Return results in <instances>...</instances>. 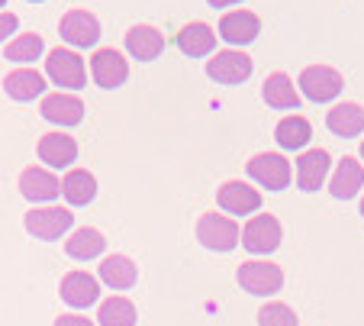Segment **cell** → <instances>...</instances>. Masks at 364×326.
<instances>
[{
  "mask_svg": "<svg viewBox=\"0 0 364 326\" xmlns=\"http://www.w3.org/2000/svg\"><path fill=\"white\" fill-rule=\"evenodd\" d=\"M46 71L52 78V84L68 90H81L84 81H87V68H84V58L71 49H52L48 52Z\"/></svg>",
  "mask_w": 364,
  "mask_h": 326,
  "instance_id": "5",
  "label": "cell"
},
{
  "mask_svg": "<svg viewBox=\"0 0 364 326\" xmlns=\"http://www.w3.org/2000/svg\"><path fill=\"white\" fill-rule=\"evenodd\" d=\"M39 113L55 126H77L84 120V104L81 98H71V94H52V98H42Z\"/></svg>",
  "mask_w": 364,
  "mask_h": 326,
  "instance_id": "17",
  "label": "cell"
},
{
  "mask_svg": "<svg viewBox=\"0 0 364 326\" xmlns=\"http://www.w3.org/2000/svg\"><path fill=\"white\" fill-rule=\"evenodd\" d=\"M39 159L52 168H68L75 165L77 159V142L68 136V132H48V136L39 139V146H36Z\"/></svg>",
  "mask_w": 364,
  "mask_h": 326,
  "instance_id": "15",
  "label": "cell"
},
{
  "mask_svg": "<svg viewBox=\"0 0 364 326\" xmlns=\"http://www.w3.org/2000/svg\"><path fill=\"white\" fill-rule=\"evenodd\" d=\"M206 75L220 84H242L252 75V58L245 52H216L213 62H206Z\"/></svg>",
  "mask_w": 364,
  "mask_h": 326,
  "instance_id": "9",
  "label": "cell"
},
{
  "mask_svg": "<svg viewBox=\"0 0 364 326\" xmlns=\"http://www.w3.org/2000/svg\"><path fill=\"white\" fill-rule=\"evenodd\" d=\"M139 278V268L132 258L126 256H107L100 265V281L107 288H113V291H129L132 285H136Z\"/></svg>",
  "mask_w": 364,
  "mask_h": 326,
  "instance_id": "22",
  "label": "cell"
},
{
  "mask_svg": "<svg viewBox=\"0 0 364 326\" xmlns=\"http://www.w3.org/2000/svg\"><path fill=\"white\" fill-rule=\"evenodd\" d=\"M294 168H296V184H300V191L313 194V191L323 188L326 174H329V152L309 149V152H303L300 159L294 162Z\"/></svg>",
  "mask_w": 364,
  "mask_h": 326,
  "instance_id": "12",
  "label": "cell"
},
{
  "mask_svg": "<svg viewBox=\"0 0 364 326\" xmlns=\"http://www.w3.org/2000/svg\"><path fill=\"white\" fill-rule=\"evenodd\" d=\"M97 320H100V326H136V307L126 298H110L100 304Z\"/></svg>",
  "mask_w": 364,
  "mask_h": 326,
  "instance_id": "28",
  "label": "cell"
},
{
  "mask_svg": "<svg viewBox=\"0 0 364 326\" xmlns=\"http://www.w3.org/2000/svg\"><path fill=\"white\" fill-rule=\"evenodd\" d=\"M210 7H216V10H223V7H232V4H242V0H206Z\"/></svg>",
  "mask_w": 364,
  "mask_h": 326,
  "instance_id": "33",
  "label": "cell"
},
{
  "mask_svg": "<svg viewBox=\"0 0 364 326\" xmlns=\"http://www.w3.org/2000/svg\"><path fill=\"white\" fill-rule=\"evenodd\" d=\"M4 4H7V0H0V7H4Z\"/></svg>",
  "mask_w": 364,
  "mask_h": 326,
  "instance_id": "37",
  "label": "cell"
},
{
  "mask_svg": "<svg viewBox=\"0 0 364 326\" xmlns=\"http://www.w3.org/2000/svg\"><path fill=\"white\" fill-rule=\"evenodd\" d=\"M239 285L248 294L268 298L284 288V268L274 262H242L239 265Z\"/></svg>",
  "mask_w": 364,
  "mask_h": 326,
  "instance_id": "4",
  "label": "cell"
},
{
  "mask_svg": "<svg viewBox=\"0 0 364 326\" xmlns=\"http://www.w3.org/2000/svg\"><path fill=\"white\" fill-rule=\"evenodd\" d=\"M361 159H364V142H361Z\"/></svg>",
  "mask_w": 364,
  "mask_h": 326,
  "instance_id": "34",
  "label": "cell"
},
{
  "mask_svg": "<svg viewBox=\"0 0 364 326\" xmlns=\"http://www.w3.org/2000/svg\"><path fill=\"white\" fill-rule=\"evenodd\" d=\"M361 216H364V201H361Z\"/></svg>",
  "mask_w": 364,
  "mask_h": 326,
  "instance_id": "36",
  "label": "cell"
},
{
  "mask_svg": "<svg viewBox=\"0 0 364 326\" xmlns=\"http://www.w3.org/2000/svg\"><path fill=\"white\" fill-rule=\"evenodd\" d=\"M75 216L68 207H36L26 214V233L42 243H52V239H62L71 229Z\"/></svg>",
  "mask_w": 364,
  "mask_h": 326,
  "instance_id": "2",
  "label": "cell"
},
{
  "mask_svg": "<svg viewBox=\"0 0 364 326\" xmlns=\"http://www.w3.org/2000/svg\"><path fill=\"white\" fill-rule=\"evenodd\" d=\"M90 75H94V81L100 84V88L113 90L129 78V65H126V58L119 56L117 49H100L90 58Z\"/></svg>",
  "mask_w": 364,
  "mask_h": 326,
  "instance_id": "11",
  "label": "cell"
},
{
  "mask_svg": "<svg viewBox=\"0 0 364 326\" xmlns=\"http://www.w3.org/2000/svg\"><path fill=\"white\" fill-rule=\"evenodd\" d=\"M239 239L252 256H271V252H277V246H281V220L271 214L252 216V220L245 223V229L239 233Z\"/></svg>",
  "mask_w": 364,
  "mask_h": 326,
  "instance_id": "1",
  "label": "cell"
},
{
  "mask_svg": "<svg viewBox=\"0 0 364 326\" xmlns=\"http://www.w3.org/2000/svg\"><path fill=\"white\" fill-rule=\"evenodd\" d=\"M239 233L242 229L235 226V220L223 214H203L197 220V239L213 252H232L239 246Z\"/></svg>",
  "mask_w": 364,
  "mask_h": 326,
  "instance_id": "3",
  "label": "cell"
},
{
  "mask_svg": "<svg viewBox=\"0 0 364 326\" xmlns=\"http://www.w3.org/2000/svg\"><path fill=\"white\" fill-rule=\"evenodd\" d=\"M262 94H264V104L274 107V110H294L300 104V90L294 88V81L284 71H274V75L264 78Z\"/></svg>",
  "mask_w": 364,
  "mask_h": 326,
  "instance_id": "24",
  "label": "cell"
},
{
  "mask_svg": "<svg viewBox=\"0 0 364 326\" xmlns=\"http://www.w3.org/2000/svg\"><path fill=\"white\" fill-rule=\"evenodd\" d=\"M16 26H20V23H16L14 14H0V42L7 39V36H14Z\"/></svg>",
  "mask_w": 364,
  "mask_h": 326,
  "instance_id": "31",
  "label": "cell"
},
{
  "mask_svg": "<svg viewBox=\"0 0 364 326\" xmlns=\"http://www.w3.org/2000/svg\"><path fill=\"white\" fill-rule=\"evenodd\" d=\"M55 326H94L87 317H81V313H65V317L55 320Z\"/></svg>",
  "mask_w": 364,
  "mask_h": 326,
  "instance_id": "32",
  "label": "cell"
},
{
  "mask_svg": "<svg viewBox=\"0 0 364 326\" xmlns=\"http://www.w3.org/2000/svg\"><path fill=\"white\" fill-rule=\"evenodd\" d=\"M126 49L136 62H155L165 52V36L155 26H132L126 33Z\"/></svg>",
  "mask_w": 364,
  "mask_h": 326,
  "instance_id": "16",
  "label": "cell"
},
{
  "mask_svg": "<svg viewBox=\"0 0 364 326\" xmlns=\"http://www.w3.org/2000/svg\"><path fill=\"white\" fill-rule=\"evenodd\" d=\"M20 191L26 201L46 204V201H55V197L62 194V181H58L52 172H46V168H26V172L20 174Z\"/></svg>",
  "mask_w": 364,
  "mask_h": 326,
  "instance_id": "14",
  "label": "cell"
},
{
  "mask_svg": "<svg viewBox=\"0 0 364 326\" xmlns=\"http://www.w3.org/2000/svg\"><path fill=\"white\" fill-rule=\"evenodd\" d=\"M58 33H62V39L68 42V46L90 49V46H97V39H100V20H97L94 14H87V10H71V14L62 16Z\"/></svg>",
  "mask_w": 364,
  "mask_h": 326,
  "instance_id": "8",
  "label": "cell"
},
{
  "mask_svg": "<svg viewBox=\"0 0 364 326\" xmlns=\"http://www.w3.org/2000/svg\"><path fill=\"white\" fill-rule=\"evenodd\" d=\"M258 33H262V23L252 10H232L220 20V36L229 46H248L258 39Z\"/></svg>",
  "mask_w": 364,
  "mask_h": 326,
  "instance_id": "13",
  "label": "cell"
},
{
  "mask_svg": "<svg viewBox=\"0 0 364 326\" xmlns=\"http://www.w3.org/2000/svg\"><path fill=\"white\" fill-rule=\"evenodd\" d=\"M7 62H16V65H29L42 56V36L36 33H26V36H16L14 42L7 46Z\"/></svg>",
  "mask_w": 364,
  "mask_h": 326,
  "instance_id": "29",
  "label": "cell"
},
{
  "mask_svg": "<svg viewBox=\"0 0 364 326\" xmlns=\"http://www.w3.org/2000/svg\"><path fill=\"white\" fill-rule=\"evenodd\" d=\"M361 188H364V165L358 159H351V155H345V159L336 165V174H332V184H329L332 197L351 201Z\"/></svg>",
  "mask_w": 364,
  "mask_h": 326,
  "instance_id": "19",
  "label": "cell"
},
{
  "mask_svg": "<svg viewBox=\"0 0 364 326\" xmlns=\"http://www.w3.org/2000/svg\"><path fill=\"white\" fill-rule=\"evenodd\" d=\"M103 246H107V239H103L100 229L81 226L77 233H71V239L65 243V252H68L71 258H77V262H87V258H97V256H100Z\"/></svg>",
  "mask_w": 364,
  "mask_h": 326,
  "instance_id": "26",
  "label": "cell"
},
{
  "mask_svg": "<svg viewBox=\"0 0 364 326\" xmlns=\"http://www.w3.org/2000/svg\"><path fill=\"white\" fill-rule=\"evenodd\" d=\"M245 168H248V174H252V178L258 181L264 191H284L290 184V178H294V165H290L284 155H277V152L255 155Z\"/></svg>",
  "mask_w": 364,
  "mask_h": 326,
  "instance_id": "6",
  "label": "cell"
},
{
  "mask_svg": "<svg viewBox=\"0 0 364 326\" xmlns=\"http://www.w3.org/2000/svg\"><path fill=\"white\" fill-rule=\"evenodd\" d=\"M4 90H7L14 100H36L46 94V78L39 75V71H33L29 65H23V68L10 71L7 78H4Z\"/></svg>",
  "mask_w": 364,
  "mask_h": 326,
  "instance_id": "20",
  "label": "cell"
},
{
  "mask_svg": "<svg viewBox=\"0 0 364 326\" xmlns=\"http://www.w3.org/2000/svg\"><path fill=\"white\" fill-rule=\"evenodd\" d=\"M29 4H42V0H29Z\"/></svg>",
  "mask_w": 364,
  "mask_h": 326,
  "instance_id": "35",
  "label": "cell"
},
{
  "mask_svg": "<svg viewBox=\"0 0 364 326\" xmlns=\"http://www.w3.org/2000/svg\"><path fill=\"white\" fill-rule=\"evenodd\" d=\"M300 90L313 104H329L342 94V75L329 65H309L300 75Z\"/></svg>",
  "mask_w": 364,
  "mask_h": 326,
  "instance_id": "7",
  "label": "cell"
},
{
  "mask_svg": "<svg viewBox=\"0 0 364 326\" xmlns=\"http://www.w3.org/2000/svg\"><path fill=\"white\" fill-rule=\"evenodd\" d=\"M326 126L342 139H355L364 132V107L358 104H336L326 113Z\"/></svg>",
  "mask_w": 364,
  "mask_h": 326,
  "instance_id": "21",
  "label": "cell"
},
{
  "mask_svg": "<svg viewBox=\"0 0 364 326\" xmlns=\"http://www.w3.org/2000/svg\"><path fill=\"white\" fill-rule=\"evenodd\" d=\"M178 49L191 58H203L216 49V33L206 23H187L178 33Z\"/></svg>",
  "mask_w": 364,
  "mask_h": 326,
  "instance_id": "23",
  "label": "cell"
},
{
  "mask_svg": "<svg viewBox=\"0 0 364 326\" xmlns=\"http://www.w3.org/2000/svg\"><path fill=\"white\" fill-rule=\"evenodd\" d=\"M62 194H65V201H68L71 207H84V204H90L97 197L94 174L84 172V168L68 172V174H65V181H62Z\"/></svg>",
  "mask_w": 364,
  "mask_h": 326,
  "instance_id": "25",
  "label": "cell"
},
{
  "mask_svg": "<svg viewBox=\"0 0 364 326\" xmlns=\"http://www.w3.org/2000/svg\"><path fill=\"white\" fill-rule=\"evenodd\" d=\"M274 139L281 149H290V152H294V149H303L309 139H313V126H309L306 117H287L277 123Z\"/></svg>",
  "mask_w": 364,
  "mask_h": 326,
  "instance_id": "27",
  "label": "cell"
},
{
  "mask_svg": "<svg viewBox=\"0 0 364 326\" xmlns=\"http://www.w3.org/2000/svg\"><path fill=\"white\" fill-rule=\"evenodd\" d=\"M216 201H220V207L232 216H248L262 207V194L255 188H248L245 181H226V184L216 191Z\"/></svg>",
  "mask_w": 364,
  "mask_h": 326,
  "instance_id": "10",
  "label": "cell"
},
{
  "mask_svg": "<svg viewBox=\"0 0 364 326\" xmlns=\"http://www.w3.org/2000/svg\"><path fill=\"white\" fill-rule=\"evenodd\" d=\"M97 294H100V285H97V278H90L87 271H71V275H65V281H62V300L68 307H77V310H84V307L97 304Z\"/></svg>",
  "mask_w": 364,
  "mask_h": 326,
  "instance_id": "18",
  "label": "cell"
},
{
  "mask_svg": "<svg viewBox=\"0 0 364 326\" xmlns=\"http://www.w3.org/2000/svg\"><path fill=\"white\" fill-rule=\"evenodd\" d=\"M258 326H300V320L287 304H264L258 313Z\"/></svg>",
  "mask_w": 364,
  "mask_h": 326,
  "instance_id": "30",
  "label": "cell"
}]
</instances>
